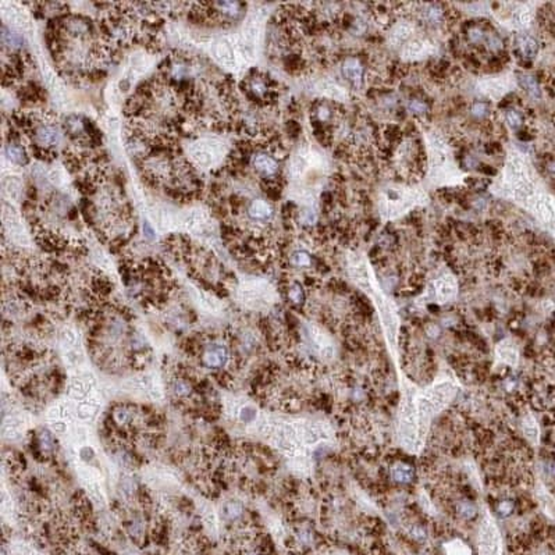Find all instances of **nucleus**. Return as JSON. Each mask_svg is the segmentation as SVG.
<instances>
[{"label":"nucleus","instance_id":"1","mask_svg":"<svg viewBox=\"0 0 555 555\" xmlns=\"http://www.w3.org/2000/svg\"><path fill=\"white\" fill-rule=\"evenodd\" d=\"M398 384L395 438L406 452L419 455L426 445L431 423L454 402L461 384L449 371L441 373L424 387L412 383L406 376L399 377Z\"/></svg>","mask_w":555,"mask_h":555},{"label":"nucleus","instance_id":"2","mask_svg":"<svg viewBox=\"0 0 555 555\" xmlns=\"http://www.w3.org/2000/svg\"><path fill=\"white\" fill-rule=\"evenodd\" d=\"M477 544L480 555H502L501 535L496 519L490 514L489 509H484L479 523Z\"/></svg>","mask_w":555,"mask_h":555},{"label":"nucleus","instance_id":"3","mask_svg":"<svg viewBox=\"0 0 555 555\" xmlns=\"http://www.w3.org/2000/svg\"><path fill=\"white\" fill-rule=\"evenodd\" d=\"M306 345L311 352L324 362L333 361L336 357V344L333 343L330 336L317 327H309L306 330Z\"/></svg>","mask_w":555,"mask_h":555},{"label":"nucleus","instance_id":"4","mask_svg":"<svg viewBox=\"0 0 555 555\" xmlns=\"http://www.w3.org/2000/svg\"><path fill=\"white\" fill-rule=\"evenodd\" d=\"M200 361L206 369L221 370L230 361V352H228V348L223 344L210 343L203 348Z\"/></svg>","mask_w":555,"mask_h":555},{"label":"nucleus","instance_id":"5","mask_svg":"<svg viewBox=\"0 0 555 555\" xmlns=\"http://www.w3.org/2000/svg\"><path fill=\"white\" fill-rule=\"evenodd\" d=\"M494 354H496V361L498 364L505 365L509 368H518L521 354H519L518 345L512 340H509V338L501 340L500 343L497 344Z\"/></svg>","mask_w":555,"mask_h":555},{"label":"nucleus","instance_id":"6","mask_svg":"<svg viewBox=\"0 0 555 555\" xmlns=\"http://www.w3.org/2000/svg\"><path fill=\"white\" fill-rule=\"evenodd\" d=\"M32 135L36 141L35 144L49 148V149H53V146L57 145L61 139V131L59 130V127L54 126L52 123H45L42 126H38L29 137Z\"/></svg>","mask_w":555,"mask_h":555},{"label":"nucleus","instance_id":"7","mask_svg":"<svg viewBox=\"0 0 555 555\" xmlns=\"http://www.w3.org/2000/svg\"><path fill=\"white\" fill-rule=\"evenodd\" d=\"M431 299L437 304H445L456 295V284L454 278H447L445 276L436 280L430 288Z\"/></svg>","mask_w":555,"mask_h":555},{"label":"nucleus","instance_id":"8","mask_svg":"<svg viewBox=\"0 0 555 555\" xmlns=\"http://www.w3.org/2000/svg\"><path fill=\"white\" fill-rule=\"evenodd\" d=\"M251 163L258 174H260L264 180L276 177L278 170V163L276 159L267 153H256L251 158Z\"/></svg>","mask_w":555,"mask_h":555},{"label":"nucleus","instance_id":"9","mask_svg":"<svg viewBox=\"0 0 555 555\" xmlns=\"http://www.w3.org/2000/svg\"><path fill=\"white\" fill-rule=\"evenodd\" d=\"M521 427H522L523 436L526 437L529 443L535 445V447L539 445V443H540V427H539V423L536 420V417L532 413H526L522 417Z\"/></svg>","mask_w":555,"mask_h":555},{"label":"nucleus","instance_id":"10","mask_svg":"<svg viewBox=\"0 0 555 555\" xmlns=\"http://www.w3.org/2000/svg\"><path fill=\"white\" fill-rule=\"evenodd\" d=\"M248 214L255 221H267L273 216V207L263 199H256L248 207Z\"/></svg>","mask_w":555,"mask_h":555},{"label":"nucleus","instance_id":"11","mask_svg":"<svg viewBox=\"0 0 555 555\" xmlns=\"http://www.w3.org/2000/svg\"><path fill=\"white\" fill-rule=\"evenodd\" d=\"M536 496H537L539 504L544 511V514L555 519V498L550 494L549 490H546L543 484H539L537 489H536Z\"/></svg>","mask_w":555,"mask_h":555},{"label":"nucleus","instance_id":"12","mask_svg":"<svg viewBox=\"0 0 555 555\" xmlns=\"http://www.w3.org/2000/svg\"><path fill=\"white\" fill-rule=\"evenodd\" d=\"M6 155L7 158L10 159L13 163L20 166H25L29 163V158H28V153H26L25 148L21 146L20 144H7L6 146Z\"/></svg>","mask_w":555,"mask_h":555},{"label":"nucleus","instance_id":"13","mask_svg":"<svg viewBox=\"0 0 555 555\" xmlns=\"http://www.w3.org/2000/svg\"><path fill=\"white\" fill-rule=\"evenodd\" d=\"M343 73L350 81L358 84L361 82L362 75H364V67L361 66V63L357 59H348L344 63Z\"/></svg>","mask_w":555,"mask_h":555},{"label":"nucleus","instance_id":"14","mask_svg":"<svg viewBox=\"0 0 555 555\" xmlns=\"http://www.w3.org/2000/svg\"><path fill=\"white\" fill-rule=\"evenodd\" d=\"M516 43H518L519 50L522 52V54L526 57V59H532V57H535L536 54H537V52H539L537 42H536L532 36L521 35V36H518Z\"/></svg>","mask_w":555,"mask_h":555},{"label":"nucleus","instance_id":"15","mask_svg":"<svg viewBox=\"0 0 555 555\" xmlns=\"http://www.w3.org/2000/svg\"><path fill=\"white\" fill-rule=\"evenodd\" d=\"M192 384L186 378H174L172 383V392L174 395L183 399L192 395Z\"/></svg>","mask_w":555,"mask_h":555},{"label":"nucleus","instance_id":"16","mask_svg":"<svg viewBox=\"0 0 555 555\" xmlns=\"http://www.w3.org/2000/svg\"><path fill=\"white\" fill-rule=\"evenodd\" d=\"M445 555H472V550L468 544H465L459 539H454L444 544Z\"/></svg>","mask_w":555,"mask_h":555},{"label":"nucleus","instance_id":"17","mask_svg":"<svg viewBox=\"0 0 555 555\" xmlns=\"http://www.w3.org/2000/svg\"><path fill=\"white\" fill-rule=\"evenodd\" d=\"M391 477H392L395 482L408 483L410 482L412 477H413V470H412V468L408 466V465L399 462L392 466V469H391Z\"/></svg>","mask_w":555,"mask_h":555},{"label":"nucleus","instance_id":"18","mask_svg":"<svg viewBox=\"0 0 555 555\" xmlns=\"http://www.w3.org/2000/svg\"><path fill=\"white\" fill-rule=\"evenodd\" d=\"M112 419L116 424H119V426L123 427V426H127V424H131L134 415H132L131 410L126 408V406H117L116 409L113 410Z\"/></svg>","mask_w":555,"mask_h":555},{"label":"nucleus","instance_id":"19","mask_svg":"<svg viewBox=\"0 0 555 555\" xmlns=\"http://www.w3.org/2000/svg\"><path fill=\"white\" fill-rule=\"evenodd\" d=\"M521 85L528 91L532 96H540V89H539V86H537V82L535 81V78H532L530 75H522L521 77Z\"/></svg>","mask_w":555,"mask_h":555},{"label":"nucleus","instance_id":"20","mask_svg":"<svg viewBox=\"0 0 555 555\" xmlns=\"http://www.w3.org/2000/svg\"><path fill=\"white\" fill-rule=\"evenodd\" d=\"M291 263L295 264L298 267H308L312 264V259L309 256V253H306L304 251H298L295 253H292L291 256Z\"/></svg>","mask_w":555,"mask_h":555},{"label":"nucleus","instance_id":"21","mask_svg":"<svg viewBox=\"0 0 555 555\" xmlns=\"http://www.w3.org/2000/svg\"><path fill=\"white\" fill-rule=\"evenodd\" d=\"M288 297H290V299L294 302V304H301V302L304 301V291H302V288H301V285L299 284L292 285V287L290 288V292H288Z\"/></svg>","mask_w":555,"mask_h":555},{"label":"nucleus","instance_id":"22","mask_svg":"<svg viewBox=\"0 0 555 555\" xmlns=\"http://www.w3.org/2000/svg\"><path fill=\"white\" fill-rule=\"evenodd\" d=\"M507 121L512 128H518V127L522 126V116L515 110H509L507 113Z\"/></svg>","mask_w":555,"mask_h":555},{"label":"nucleus","instance_id":"23","mask_svg":"<svg viewBox=\"0 0 555 555\" xmlns=\"http://www.w3.org/2000/svg\"><path fill=\"white\" fill-rule=\"evenodd\" d=\"M487 112H489V107H487L486 103H483V102H477V103L472 106V114L475 117H477V119H483L487 114Z\"/></svg>","mask_w":555,"mask_h":555},{"label":"nucleus","instance_id":"24","mask_svg":"<svg viewBox=\"0 0 555 555\" xmlns=\"http://www.w3.org/2000/svg\"><path fill=\"white\" fill-rule=\"evenodd\" d=\"M255 419V409H252L249 406H246L244 409L241 410V420L244 423H251Z\"/></svg>","mask_w":555,"mask_h":555},{"label":"nucleus","instance_id":"25","mask_svg":"<svg viewBox=\"0 0 555 555\" xmlns=\"http://www.w3.org/2000/svg\"><path fill=\"white\" fill-rule=\"evenodd\" d=\"M301 220L304 221L305 224L313 225L316 221V214L312 210H304V213L301 214Z\"/></svg>","mask_w":555,"mask_h":555},{"label":"nucleus","instance_id":"26","mask_svg":"<svg viewBox=\"0 0 555 555\" xmlns=\"http://www.w3.org/2000/svg\"><path fill=\"white\" fill-rule=\"evenodd\" d=\"M459 512H461V515L466 516V518H470V516L475 515L476 508L475 507H472V505L468 504V502H463L462 505L459 507Z\"/></svg>","mask_w":555,"mask_h":555},{"label":"nucleus","instance_id":"27","mask_svg":"<svg viewBox=\"0 0 555 555\" xmlns=\"http://www.w3.org/2000/svg\"><path fill=\"white\" fill-rule=\"evenodd\" d=\"M409 109L412 110V112H415V113H424V112H426V105H424L423 102H420V100L413 99V100H410Z\"/></svg>","mask_w":555,"mask_h":555},{"label":"nucleus","instance_id":"28","mask_svg":"<svg viewBox=\"0 0 555 555\" xmlns=\"http://www.w3.org/2000/svg\"><path fill=\"white\" fill-rule=\"evenodd\" d=\"M483 38H484V33H483V31L480 29V28H472V29L469 31V39L472 40V42L477 43V42H480Z\"/></svg>","mask_w":555,"mask_h":555},{"label":"nucleus","instance_id":"29","mask_svg":"<svg viewBox=\"0 0 555 555\" xmlns=\"http://www.w3.org/2000/svg\"><path fill=\"white\" fill-rule=\"evenodd\" d=\"M329 119H330V110H329V107L320 106L317 109V120L319 121H327Z\"/></svg>","mask_w":555,"mask_h":555},{"label":"nucleus","instance_id":"30","mask_svg":"<svg viewBox=\"0 0 555 555\" xmlns=\"http://www.w3.org/2000/svg\"><path fill=\"white\" fill-rule=\"evenodd\" d=\"M287 130H288L290 134H292L294 137H297L298 134H299V131H301V127H299V124H298L297 121L291 120V121L287 123Z\"/></svg>","mask_w":555,"mask_h":555},{"label":"nucleus","instance_id":"31","mask_svg":"<svg viewBox=\"0 0 555 555\" xmlns=\"http://www.w3.org/2000/svg\"><path fill=\"white\" fill-rule=\"evenodd\" d=\"M498 509H500V512H502L504 515H508L509 512L512 511V505L509 502H502L501 505L498 507Z\"/></svg>","mask_w":555,"mask_h":555},{"label":"nucleus","instance_id":"32","mask_svg":"<svg viewBox=\"0 0 555 555\" xmlns=\"http://www.w3.org/2000/svg\"><path fill=\"white\" fill-rule=\"evenodd\" d=\"M144 231H145V235L149 238V239H152V238L155 237V234H153V230L151 228V225L148 224V223H145V224H144Z\"/></svg>","mask_w":555,"mask_h":555}]
</instances>
